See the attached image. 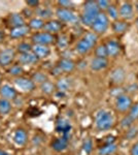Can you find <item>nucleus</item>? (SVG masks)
<instances>
[{"mask_svg":"<svg viewBox=\"0 0 138 155\" xmlns=\"http://www.w3.org/2000/svg\"><path fill=\"white\" fill-rule=\"evenodd\" d=\"M35 14H36L37 18H40L44 21V20H50L53 17L54 12L49 6H40L39 5L35 11Z\"/></svg>","mask_w":138,"mask_h":155,"instance_id":"26","label":"nucleus"},{"mask_svg":"<svg viewBox=\"0 0 138 155\" xmlns=\"http://www.w3.org/2000/svg\"><path fill=\"white\" fill-rule=\"evenodd\" d=\"M39 3L40 2L37 1V0H28V1H26V4L28 5V7H32V8H37L39 6Z\"/></svg>","mask_w":138,"mask_h":155,"instance_id":"43","label":"nucleus"},{"mask_svg":"<svg viewBox=\"0 0 138 155\" xmlns=\"http://www.w3.org/2000/svg\"><path fill=\"white\" fill-rule=\"evenodd\" d=\"M39 89L42 93L47 94V95H51V94H54L55 92L57 91L56 89V84H54L53 82L51 81H46L44 83H42L39 85Z\"/></svg>","mask_w":138,"mask_h":155,"instance_id":"28","label":"nucleus"},{"mask_svg":"<svg viewBox=\"0 0 138 155\" xmlns=\"http://www.w3.org/2000/svg\"><path fill=\"white\" fill-rule=\"evenodd\" d=\"M58 48L60 50H64L68 47V44H69V39H68V36L65 35V34H61L59 37H58L57 41H56Z\"/></svg>","mask_w":138,"mask_h":155,"instance_id":"33","label":"nucleus"},{"mask_svg":"<svg viewBox=\"0 0 138 155\" xmlns=\"http://www.w3.org/2000/svg\"><path fill=\"white\" fill-rule=\"evenodd\" d=\"M100 9L97 5L96 1H87L84 4V8H82V12L79 16V22L84 25V26L90 27L91 28L92 24L94 23L95 19L99 15Z\"/></svg>","mask_w":138,"mask_h":155,"instance_id":"2","label":"nucleus"},{"mask_svg":"<svg viewBox=\"0 0 138 155\" xmlns=\"http://www.w3.org/2000/svg\"><path fill=\"white\" fill-rule=\"evenodd\" d=\"M126 80V72L122 67H117L110 74V81L115 85H121Z\"/></svg>","mask_w":138,"mask_h":155,"instance_id":"20","label":"nucleus"},{"mask_svg":"<svg viewBox=\"0 0 138 155\" xmlns=\"http://www.w3.org/2000/svg\"><path fill=\"white\" fill-rule=\"evenodd\" d=\"M12 141H14V144L20 147L26 145L27 141H28V134H27L26 130L24 128L16 129L14 134H12Z\"/></svg>","mask_w":138,"mask_h":155,"instance_id":"19","label":"nucleus"},{"mask_svg":"<svg viewBox=\"0 0 138 155\" xmlns=\"http://www.w3.org/2000/svg\"><path fill=\"white\" fill-rule=\"evenodd\" d=\"M105 14L107 15V17L109 18V20H114V21H117V20H119V7L114 5V4H110L108 8L106 9V12H105Z\"/></svg>","mask_w":138,"mask_h":155,"instance_id":"31","label":"nucleus"},{"mask_svg":"<svg viewBox=\"0 0 138 155\" xmlns=\"http://www.w3.org/2000/svg\"><path fill=\"white\" fill-rule=\"evenodd\" d=\"M59 7L61 8H68V9H72L74 6L73 2L72 1H69V0H60V1L57 2Z\"/></svg>","mask_w":138,"mask_h":155,"instance_id":"40","label":"nucleus"},{"mask_svg":"<svg viewBox=\"0 0 138 155\" xmlns=\"http://www.w3.org/2000/svg\"><path fill=\"white\" fill-rule=\"evenodd\" d=\"M117 143L104 144L97 149V155H112L117 151Z\"/></svg>","mask_w":138,"mask_h":155,"instance_id":"23","label":"nucleus"},{"mask_svg":"<svg viewBox=\"0 0 138 155\" xmlns=\"http://www.w3.org/2000/svg\"><path fill=\"white\" fill-rule=\"evenodd\" d=\"M105 47H106V50H107V55L110 58H114V57L119 56L120 53H121V45L119 44V41H114V39H110L104 44Z\"/></svg>","mask_w":138,"mask_h":155,"instance_id":"17","label":"nucleus"},{"mask_svg":"<svg viewBox=\"0 0 138 155\" xmlns=\"http://www.w3.org/2000/svg\"><path fill=\"white\" fill-rule=\"evenodd\" d=\"M44 23H46V22H44L42 19L35 17V18H32L29 21L28 27L30 28V30H31V29L32 30H41L42 28H43Z\"/></svg>","mask_w":138,"mask_h":155,"instance_id":"29","label":"nucleus"},{"mask_svg":"<svg viewBox=\"0 0 138 155\" xmlns=\"http://www.w3.org/2000/svg\"><path fill=\"white\" fill-rule=\"evenodd\" d=\"M134 14H135V9H134V5L130 2H124L122 3L119 7V15L120 18H121L123 21H130L134 18Z\"/></svg>","mask_w":138,"mask_h":155,"instance_id":"10","label":"nucleus"},{"mask_svg":"<svg viewBox=\"0 0 138 155\" xmlns=\"http://www.w3.org/2000/svg\"><path fill=\"white\" fill-rule=\"evenodd\" d=\"M98 35L96 33H94L93 31L86 32L84 36L75 45V51L81 55H86L96 47Z\"/></svg>","mask_w":138,"mask_h":155,"instance_id":"3","label":"nucleus"},{"mask_svg":"<svg viewBox=\"0 0 138 155\" xmlns=\"http://www.w3.org/2000/svg\"><path fill=\"white\" fill-rule=\"evenodd\" d=\"M38 60L39 59L32 52L20 54L19 57H18V61L21 65H33V64L38 62Z\"/></svg>","mask_w":138,"mask_h":155,"instance_id":"21","label":"nucleus"},{"mask_svg":"<svg viewBox=\"0 0 138 155\" xmlns=\"http://www.w3.org/2000/svg\"><path fill=\"white\" fill-rule=\"evenodd\" d=\"M108 67V58L94 57L90 62V68L93 71H101Z\"/></svg>","mask_w":138,"mask_h":155,"instance_id":"14","label":"nucleus"},{"mask_svg":"<svg viewBox=\"0 0 138 155\" xmlns=\"http://www.w3.org/2000/svg\"><path fill=\"white\" fill-rule=\"evenodd\" d=\"M68 145H69V139L64 137H60L55 139L54 141L52 142L51 147L55 152H57V153H62V152L66 151L67 148H68Z\"/></svg>","mask_w":138,"mask_h":155,"instance_id":"12","label":"nucleus"},{"mask_svg":"<svg viewBox=\"0 0 138 155\" xmlns=\"http://www.w3.org/2000/svg\"><path fill=\"white\" fill-rule=\"evenodd\" d=\"M133 104L134 102H133L132 97L127 93H120L115 96L114 107L117 112L121 114H127Z\"/></svg>","mask_w":138,"mask_h":155,"instance_id":"6","label":"nucleus"},{"mask_svg":"<svg viewBox=\"0 0 138 155\" xmlns=\"http://www.w3.org/2000/svg\"><path fill=\"white\" fill-rule=\"evenodd\" d=\"M95 57H99V58H108L107 55V50L105 45H99L95 48Z\"/></svg>","mask_w":138,"mask_h":155,"instance_id":"34","label":"nucleus"},{"mask_svg":"<svg viewBox=\"0 0 138 155\" xmlns=\"http://www.w3.org/2000/svg\"><path fill=\"white\" fill-rule=\"evenodd\" d=\"M14 85L17 89H19L21 92L24 93H30L33 92L35 88H36V84L32 81L31 79L24 77H19L14 80Z\"/></svg>","mask_w":138,"mask_h":155,"instance_id":"7","label":"nucleus"},{"mask_svg":"<svg viewBox=\"0 0 138 155\" xmlns=\"http://www.w3.org/2000/svg\"><path fill=\"white\" fill-rule=\"evenodd\" d=\"M120 124H121L122 128H124V129H126V130H127L128 128H130L131 126H133V124H134V120H133L128 114H125V116L122 118Z\"/></svg>","mask_w":138,"mask_h":155,"instance_id":"35","label":"nucleus"},{"mask_svg":"<svg viewBox=\"0 0 138 155\" xmlns=\"http://www.w3.org/2000/svg\"><path fill=\"white\" fill-rule=\"evenodd\" d=\"M30 32V28L28 25H24V26L16 27V28H11V32H9V35L11 38H22V37L26 36Z\"/></svg>","mask_w":138,"mask_h":155,"instance_id":"24","label":"nucleus"},{"mask_svg":"<svg viewBox=\"0 0 138 155\" xmlns=\"http://www.w3.org/2000/svg\"><path fill=\"white\" fill-rule=\"evenodd\" d=\"M32 45L28 44L26 41L20 42L18 45V51L20 52V54H24V53H29V52H32Z\"/></svg>","mask_w":138,"mask_h":155,"instance_id":"37","label":"nucleus"},{"mask_svg":"<svg viewBox=\"0 0 138 155\" xmlns=\"http://www.w3.org/2000/svg\"><path fill=\"white\" fill-rule=\"evenodd\" d=\"M0 155H11V154H9L8 152L4 151V150H1V149H0Z\"/></svg>","mask_w":138,"mask_h":155,"instance_id":"45","label":"nucleus"},{"mask_svg":"<svg viewBox=\"0 0 138 155\" xmlns=\"http://www.w3.org/2000/svg\"><path fill=\"white\" fill-rule=\"evenodd\" d=\"M55 129H56V131L58 132V134H61V137H64L69 139L70 132H71V129H72V125L67 119L60 118V119L57 120Z\"/></svg>","mask_w":138,"mask_h":155,"instance_id":"9","label":"nucleus"},{"mask_svg":"<svg viewBox=\"0 0 138 155\" xmlns=\"http://www.w3.org/2000/svg\"><path fill=\"white\" fill-rule=\"evenodd\" d=\"M136 27H137V29H138V17H137V19H136Z\"/></svg>","mask_w":138,"mask_h":155,"instance_id":"47","label":"nucleus"},{"mask_svg":"<svg viewBox=\"0 0 138 155\" xmlns=\"http://www.w3.org/2000/svg\"><path fill=\"white\" fill-rule=\"evenodd\" d=\"M56 65L61 69V71L63 74H70L75 69L76 64L74 63L73 60L69 59V58H62L58 61V63Z\"/></svg>","mask_w":138,"mask_h":155,"instance_id":"16","label":"nucleus"},{"mask_svg":"<svg viewBox=\"0 0 138 155\" xmlns=\"http://www.w3.org/2000/svg\"><path fill=\"white\" fill-rule=\"evenodd\" d=\"M110 26V20L104 12H100L97 18L95 19L94 23L92 24L91 29L97 35L104 34Z\"/></svg>","mask_w":138,"mask_h":155,"instance_id":"4","label":"nucleus"},{"mask_svg":"<svg viewBox=\"0 0 138 155\" xmlns=\"http://www.w3.org/2000/svg\"><path fill=\"white\" fill-rule=\"evenodd\" d=\"M137 80H138V72H137Z\"/></svg>","mask_w":138,"mask_h":155,"instance_id":"49","label":"nucleus"},{"mask_svg":"<svg viewBox=\"0 0 138 155\" xmlns=\"http://www.w3.org/2000/svg\"><path fill=\"white\" fill-rule=\"evenodd\" d=\"M93 147H94L93 146V141L90 137H88L82 143V151L86 154H91L93 151Z\"/></svg>","mask_w":138,"mask_h":155,"instance_id":"38","label":"nucleus"},{"mask_svg":"<svg viewBox=\"0 0 138 155\" xmlns=\"http://www.w3.org/2000/svg\"><path fill=\"white\" fill-rule=\"evenodd\" d=\"M131 118L134 120H138V102H135V104H132L131 109L129 110V112L127 113Z\"/></svg>","mask_w":138,"mask_h":155,"instance_id":"39","label":"nucleus"},{"mask_svg":"<svg viewBox=\"0 0 138 155\" xmlns=\"http://www.w3.org/2000/svg\"><path fill=\"white\" fill-rule=\"evenodd\" d=\"M130 155H138V141L132 145L130 149Z\"/></svg>","mask_w":138,"mask_h":155,"instance_id":"44","label":"nucleus"},{"mask_svg":"<svg viewBox=\"0 0 138 155\" xmlns=\"http://www.w3.org/2000/svg\"><path fill=\"white\" fill-rule=\"evenodd\" d=\"M63 74V72L61 71V69H60L57 65H55V66L52 68V71H51V74H52V76L57 77V78H60V77H61V74Z\"/></svg>","mask_w":138,"mask_h":155,"instance_id":"42","label":"nucleus"},{"mask_svg":"<svg viewBox=\"0 0 138 155\" xmlns=\"http://www.w3.org/2000/svg\"><path fill=\"white\" fill-rule=\"evenodd\" d=\"M55 15H56L58 21H60L61 23L75 24L79 22V16L75 12H73V9L58 7L55 12Z\"/></svg>","mask_w":138,"mask_h":155,"instance_id":"5","label":"nucleus"},{"mask_svg":"<svg viewBox=\"0 0 138 155\" xmlns=\"http://www.w3.org/2000/svg\"><path fill=\"white\" fill-rule=\"evenodd\" d=\"M72 87V79L69 77H60L56 83L57 91L67 93Z\"/></svg>","mask_w":138,"mask_h":155,"instance_id":"18","label":"nucleus"},{"mask_svg":"<svg viewBox=\"0 0 138 155\" xmlns=\"http://www.w3.org/2000/svg\"><path fill=\"white\" fill-rule=\"evenodd\" d=\"M111 28L114 33L123 34L127 31L128 28H129V24H128V22L123 21V20H117V21L112 22Z\"/></svg>","mask_w":138,"mask_h":155,"instance_id":"25","label":"nucleus"},{"mask_svg":"<svg viewBox=\"0 0 138 155\" xmlns=\"http://www.w3.org/2000/svg\"><path fill=\"white\" fill-rule=\"evenodd\" d=\"M32 53L38 59H44L51 54V48L47 46H41V45H33Z\"/></svg>","mask_w":138,"mask_h":155,"instance_id":"22","label":"nucleus"},{"mask_svg":"<svg viewBox=\"0 0 138 155\" xmlns=\"http://www.w3.org/2000/svg\"><path fill=\"white\" fill-rule=\"evenodd\" d=\"M14 57H16V52L12 49H4L0 51V66H8L12 63Z\"/></svg>","mask_w":138,"mask_h":155,"instance_id":"11","label":"nucleus"},{"mask_svg":"<svg viewBox=\"0 0 138 155\" xmlns=\"http://www.w3.org/2000/svg\"><path fill=\"white\" fill-rule=\"evenodd\" d=\"M9 25H11L12 28L26 25L25 24V19H24V17L22 16V14H19V12L11 14V17H9Z\"/></svg>","mask_w":138,"mask_h":155,"instance_id":"27","label":"nucleus"},{"mask_svg":"<svg viewBox=\"0 0 138 155\" xmlns=\"http://www.w3.org/2000/svg\"><path fill=\"white\" fill-rule=\"evenodd\" d=\"M31 41L34 45H41V46H47L54 44L56 41V37L53 34H50L47 32H36L31 37Z\"/></svg>","mask_w":138,"mask_h":155,"instance_id":"8","label":"nucleus"},{"mask_svg":"<svg viewBox=\"0 0 138 155\" xmlns=\"http://www.w3.org/2000/svg\"><path fill=\"white\" fill-rule=\"evenodd\" d=\"M23 71H24V69L21 64H14V65H12L11 67H9V69H8V74L16 78H19L23 74Z\"/></svg>","mask_w":138,"mask_h":155,"instance_id":"36","label":"nucleus"},{"mask_svg":"<svg viewBox=\"0 0 138 155\" xmlns=\"http://www.w3.org/2000/svg\"><path fill=\"white\" fill-rule=\"evenodd\" d=\"M0 96L7 101H14L17 98V91L12 86L8 84H4L0 86Z\"/></svg>","mask_w":138,"mask_h":155,"instance_id":"13","label":"nucleus"},{"mask_svg":"<svg viewBox=\"0 0 138 155\" xmlns=\"http://www.w3.org/2000/svg\"><path fill=\"white\" fill-rule=\"evenodd\" d=\"M3 39H4V33L0 30V42L3 41Z\"/></svg>","mask_w":138,"mask_h":155,"instance_id":"46","label":"nucleus"},{"mask_svg":"<svg viewBox=\"0 0 138 155\" xmlns=\"http://www.w3.org/2000/svg\"><path fill=\"white\" fill-rule=\"evenodd\" d=\"M114 117L108 110L101 109L95 114V127L98 131H108L114 126Z\"/></svg>","mask_w":138,"mask_h":155,"instance_id":"1","label":"nucleus"},{"mask_svg":"<svg viewBox=\"0 0 138 155\" xmlns=\"http://www.w3.org/2000/svg\"><path fill=\"white\" fill-rule=\"evenodd\" d=\"M31 80L34 82L35 84H42V83H44L46 81H47V76L44 72H42V71H36L35 74H33V76H32L31 78Z\"/></svg>","mask_w":138,"mask_h":155,"instance_id":"32","label":"nucleus"},{"mask_svg":"<svg viewBox=\"0 0 138 155\" xmlns=\"http://www.w3.org/2000/svg\"><path fill=\"white\" fill-rule=\"evenodd\" d=\"M97 2V5L98 7H99V9H100V12H106V9L108 8L109 5L111 3H110L109 1H107V0H98Z\"/></svg>","mask_w":138,"mask_h":155,"instance_id":"41","label":"nucleus"},{"mask_svg":"<svg viewBox=\"0 0 138 155\" xmlns=\"http://www.w3.org/2000/svg\"><path fill=\"white\" fill-rule=\"evenodd\" d=\"M62 27H63V25H62L60 21H58V20H49V21L44 23V26L42 30L44 32H47V33L54 35V34L59 33L61 31Z\"/></svg>","mask_w":138,"mask_h":155,"instance_id":"15","label":"nucleus"},{"mask_svg":"<svg viewBox=\"0 0 138 155\" xmlns=\"http://www.w3.org/2000/svg\"><path fill=\"white\" fill-rule=\"evenodd\" d=\"M11 111V102L7 99L0 98V115L6 116Z\"/></svg>","mask_w":138,"mask_h":155,"instance_id":"30","label":"nucleus"},{"mask_svg":"<svg viewBox=\"0 0 138 155\" xmlns=\"http://www.w3.org/2000/svg\"><path fill=\"white\" fill-rule=\"evenodd\" d=\"M0 86H1V76H0Z\"/></svg>","mask_w":138,"mask_h":155,"instance_id":"48","label":"nucleus"}]
</instances>
